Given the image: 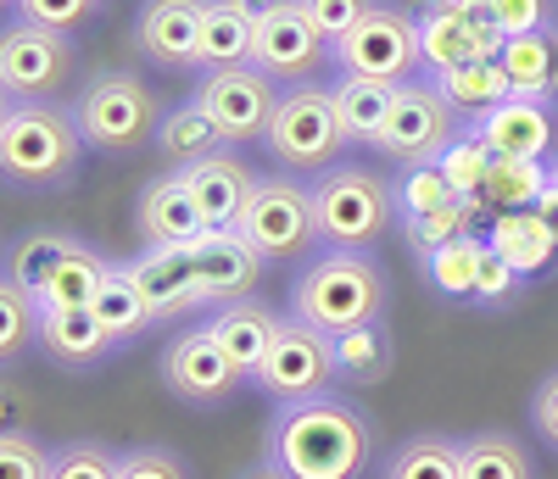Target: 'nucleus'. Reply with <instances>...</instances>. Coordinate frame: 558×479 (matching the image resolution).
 Listing matches in <instances>:
<instances>
[{
	"instance_id": "f257e3e1",
	"label": "nucleus",
	"mask_w": 558,
	"mask_h": 479,
	"mask_svg": "<svg viewBox=\"0 0 558 479\" xmlns=\"http://www.w3.org/2000/svg\"><path fill=\"white\" fill-rule=\"evenodd\" d=\"M263 457L291 479H363L375 463V423L347 396H307L268 413Z\"/></svg>"
},
{
	"instance_id": "f03ea898",
	"label": "nucleus",
	"mask_w": 558,
	"mask_h": 479,
	"mask_svg": "<svg viewBox=\"0 0 558 479\" xmlns=\"http://www.w3.org/2000/svg\"><path fill=\"white\" fill-rule=\"evenodd\" d=\"M84 134L73 107L62 101H17L0 123V184L23 196H51L78 179L84 162Z\"/></svg>"
},
{
	"instance_id": "7ed1b4c3",
	"label": "nucleus",
	"mask_w": 558,
	"mask_h": 479,
	"mask_svg": "<svg viewBox=\"0 0 558 479\" xmlns=\"http://www.w3.org/2000/svg\"><path fill=\"white\" fill-rule=\"evenodd\" d=\"M386 302H391L386 268L368 251H318L291 284V312L324 334L386 318Z\"/></svg>"
},
{
	"instance_id": "20e7f679",
	"label": "nucleus",
	"mask_w": 558,
	"mask_h": 479,
	"mask_svg": "<svg viewBox=\"0 0 558 479\" xmlns=\"http://www.w3.org/2000/svg\"><path fill=\"white\" fill-rule=\"evenodd\" d=\"M307 189H313V223H318L324 251H375L391 234V223L402 218L391 179H380L375 168H357V162L324 168Z\"/></svg>"
},
{
	"instance_id": "39448f33",
	"label": "nucleus",
	"mask_w": 558,
	"mask_h": 479,
	"mask_svg": "<svg viewBox=\"0 0 558 479\" xmlns=\"http://www.w3.org/2000/svg\"><path fill=\"white\" fill-rule=\"evenodd\" d=\"M73 118H78V134H84L89 151L134 157L146 139H157L162 107H157V95L140 84L134 73L112 67V73H96L84 84V95L73 101Z\"/></svg>"
},
{
	"instance_id": "423d86ee",
	"label": "nucleus",
	"mask_w": 558,
	"mask_h": 479,
	"mask_svg": "<svg viewBox=\"0 0 558 479\" xmlns=\"http://www.w3.org/2000/svg\"><path fill=\"white\" fill-rule=\"evenodd\" d=\"M268 157L286 173H324L347 151V134L336 118V89L330 84H291L274 107V123L263 134Z\"/></svg>"
},
{
	"instance_id": "0eeeda50",
	"label": "nucleus",
	"mask_w": 558,
	"mask_h": 479,
	"mask_svg": "<svg viewBox=\"0 0 558 479\" xmlns=\"http://www.w3.org/2000/svg\"><path fill=\"white\" fill-rule=\"evenodd\" d=\"M330 57L347 78H380V84H408L425 57H418V12L402 7H368L336 45Z\"/></svg>"
},
{
	"instance_id": "6e6552de",
	"label": "nucleus",
	"mask_w": 558,
	"mask_h": 479,
	"mask_svg": "<svg viewBox=\"0 0 558 479\" xmlns=\"http://www.w3.org/2000/svg\"><path fill=\"white\" fill-rule=\"evenodd\" d=\"M252 385L274 402V407H286V402H307V396H330L336 385V357H330V334L313 329L307 318L286 312L274 329V341H268V357L257 363L252 373Z\"/></svg>"
},
{
	"instance_id": "1a4fd4ad",
	"label": "nucleus",
	"mask_w": 558,
	"mask_h": 479,
	"mask_svg": "<svg viewBox=\"0 0 558 479\" xmlns=\"http://www.w3.org/2000/svg\"><path fill=\"white\" fill-rule=\"evenodd\" d=\"M241 234L252 240V251L263 262H302L318 246L313 223V189L291 173H268L252 189V207L241 218Z\"/></svg>"
},
{
	"instance_id": "9d476101",
	"label": "nucleus",
	"mask_w": 558,
	"mask_h": 479,
	"mask_svg": "<svg viewBox=\"0 0 558 479\" xmlns=\"http://www.w3.org/2000/svg\"><path fill=\"white\" fill-rule=\"evenodd\" d=\"M73 67H78L73 34L39 28L28 17L0 28V89L12 101H57L73 78Z\"/></svg>"
},
{
	"instance_id": "9b49d317",
	"label": "nucleus",
	"mask_w": 558,
	"mask_h": 479,
	"mask_svg": "<svg viewBox=\"0 0 558 479\" xmlns=\"http://www.w3.org/2000/svg\"><path fill=\"white\" fill-rule=\"evenodd\" d=\"M330 57V39L313 28V17L302 12V0H279L252 23V67L268 84H313Z\"/></svg>"
},
{
	"instance_id": "f8f14e48",
	"label": "nucleus",
	"mask_w": 558,
	"mask_h": 479,
	"mask_svg": "<svg viewBox=\"0 0 558 479\" xmlns=\"http://www.w3.org/2000/svg\"><path fill=\"white\" fill-rule=\"evenodd\" d=\"M452 134H458V112L447 107V95L430 78H408L391 95V118L375 139V151L413 168V162H436Z\"/></svg>"
},
{
	"instance_id": "ddd939ff",
	"label": "nucleus",
	"mask_w": 558,
	"mask_h": 479,
	"mask_svg": "<svg viewBox=\"0 0 558 479\" xmlns=\"http://www.w3.org/2000/svg\"><path fill=\"white\" fill-rule=\"evenodd\" d=\"M497 51H502V28L492 23L486 0H425V12H418V57H425L430 73L492 62Z\"/></svg>"
},
{
	"instance_id": "4468645a",
	"label": "nucleus",
	"mask_w": 558,
	"mask_h": 479,
	"mask_svg": "<svg viewBox=\"0 0 558 479\" xmlns=\"http://www.w3.org/2000/svg\"><path fill=\"white\" fill-rule=\"evenodd\" d=\"M162 385L184 407L213 413V407H223L246 385V373L223 357V346L213 341V329L202 323V329H179L173 341L162 346Z\"/></svg>"
},
{
	"instance_id": "2eb2a0df",
	"label": "nucleus",
	"mask_w": 558,
	"mask_h": 479,
	"mask_svg": "<svg viewBox=\"0 0 558 479\" xmlns=\"http://www.w3.org/2000/svg\"><path fill=\"white\" fill-rule=\"evenodd\" d=\"M191 101L218 123L223 146H257V139L268 134V123H274L279 95H274V84L246 62V67H218V73H202V84H196Z\"/></svg>"
},
{
	"instance_id": "dca6fc26",
	"label": "nucleus",
	"mask_w": 558,
	"mask_h": 479,
	"mask_svg": "<svg viewBox=\"0 0 558 479\" xmlns=\"http://www.w3.org/2000/svg\"><path fill=\"white\" fill-rule=\"evenodd\" d=\"M196 284H202V307H229V302H246L257 296V284H263V257L252 251V240L241 229H207L196 246Z\"/></svg>"
},
{
	"instance_id": "f3484780",
	"label": "nucleus",
	"mask_w": 558,
	"mask_h": 479,
	"mask_svg": "<svg viewBox=\"0 0 558 479\" xmlns=\"http://www.w3.org/2000/svg\"><path fill=\"white\" fill-rule=\"evenodd\" d=\"M134 279V291L146 296L157 323H179L202 307V284H196V257L191 246H146L134 262H123Z\"/></svg>"
},
{
	"instance_id": "a211bd4d",
	"label": "nucleus",
	"mask_w": 558,
	"mask_h": 479,
	"mask_svg": "<svg viewBox=\"0 0 558 479\" xmlns=\"http://www.w3.org/2000/svg\"><path fill=\"white\" fill-rule=\"evenodd\" d=\"M207 0H146L134 17V51L157 67H196Z\"/></svg>"
},
{
	"instance_id": "6ab92c4d",
	"label": "nucleus",
	"mask_w": 558,
	"mask_h": 479,
	"mask_svg": "<svg viewBox=\"0 0 558 479\" xmlns=\"http://www.w3.org/2000/svg\"><path fill=\"white\" fill-rule=\"evenodd\" d=\"M134 229L146 246H196L207 234V218L196 207V189L179 168H168L162 179H151L134 201Z\"/></svg>"
},
{
	"instance_id": "aec40b11",
	"label": "nucleus",
	"mask_w": 558,
	"mask_h": 479,
	"mask_svg": "<svg viewBox=\"0 0 558 479\" xmlns=\"http://www.w3.org/2000/svg\"><path fill=\"white\" fill-rule=\"evenodd\" d=\"M497 157H542L553 162L558 151V118H553V101H525V95H508L497 101L486 118L470 123Z\"/></svg>"
},
{
	"instance_id": "412c9836",
	"label": "nucleus",
	"mask_w": 558,
	"mask_h": 479,
	"mask_svg": "<svg viewBox=\"0 0 558 479\" xmlns=\"http://www.w3.org/2000/svg\"><path fill=\"white\" fill-rule=\"evenodd\" d=\"M34 346L51 357L62 373H89V368H101L118 352V341L96 323V312H89V307H39Z\"/></svg>"
},
{
	"instance_id": "4be33fe9",
	"label": "nucleus",
	"mask_w": 558,
	"mask_h": 479,
	"mask_svg": "<svg viewBox=\"0 0 558 479\" xmlns=\"http://www.w3.org/2000/svg\"><path fill=\"white\" fill-rule=\"evenodd\" d=\"M184 179L196 189V207H202L207 229H241V218L252 207V189H257V173L246 168V157H235L223 146L218 157L184 168Z\"/></svg>"
},
{
	"instance_id": "5701e85b",
	"label": "nucleus",
	"mask_w": 558,
	"mask_h": 479,
	"mask_svg": "<svg viewBox=\"0 0 558 479\" xmlns=\"http://www.w3.org/2000/svg\"><path fill=\"white\" fill-rule=\"evenodd\" d=\"M497 67L508 78V95L525 101H558V28H531V34H508Z\"/></svg>"
},
{
	"instance_id": "b1692460",
	"label": "nucleus",
	"mask_w": 558,
	"mask_h": 479,
	"mask_svg": "<svg viewBox=\"0 0 558 479\" xmlns=\"http://www.w3.org/2000/svg\"><path fill=\"white\" fill-rule=\"evenodd\" d=\"M330 357H336V385L375 391V385H386L391 368H397V341H391L386 318H375V323H357V329L330 334Z\"/></svg>"
},
{
	"instance_id": "393cba45",
	"label": "nucleus",
	"mask_w": 558,
	"mask_h": 479,
	"mask_svg": "<svg viewBox=\"0 0 558 479\" xmlns=\"http://www.w3.org/2000/svg\"><path fill=\"white\" fill-rule=\"evenodd\" d=\"M279 318H286V312H274L268 302L246 296V302H229V307H218V312L207 318V329H213V341L223 346V357H229V363H235V368L252 379V373H257V363L268 357V341H274Z\"/></svg>"
},
{
	"instance_id": "a878e982",
	"label": "nucleus",
	"mask_w": 558,
	"mask_h": 479,
	"mask_svg": "<svg viewBox=\"0 0 558 479\" xmlns=\"http://www.w3.org/2000/svg\"><path fill=\"white\" fill-rule=\"evenodd\" d=\"M486 246L525 279L547 273L558 262V240L547 234V223L536 218V207H520V212H492V229H486Z\"/></svg>"
},
{
	"instance_id": "bb28decb",
	"label": "nucleus",
	"mask_w": 558,
	"mask_h": 479,
	"mask_svg": "<svg viewBox=\"0 0 558 479\" xmlns=\"http://www.w3.org/2000/svg\"><path fill=\"white\" fill-rule=\"evenodd\" d=\"M336 89V118H341V134H347V151H375V139L391 118V95L397 84H380V78H347L330 84Z\"/></svg>"
},
{
	"instance_id": "cd10ccee",
	"label": "nucleus",
	"mask_w": 558,
	"mask_h": 479,
	"mask_svg": "<svg viewBox=\"0 0 558 479\" xmlns=\"http://www.w3.org/2000/svg\"><path fill=\"white\" fill-rule=\"evenodd\" d=\"M223 151V134H218V123L196 107V101H184V107H168L162 112V123H157V157L168 162V168H196V162H207V157H218Z\"/></svg>"
},
{
	"instance_id": "c85d7f7f",
	"label": "nucleus",
	"mask_w": 558,
	"mask_h": 479,
	"mask_svg": "<svg viewBox=\"0 0 558 479\" xmlns=\"http://www.w3.org/2000/svg\"><path fill=\"white\" fill-rule=\"evenodd\" d=\"M112 268H118V262H107L96 246H84V240H78V246H73L51 273H45V284L34 291V302H39V307H89V302H96V291H101V279H107Z\"/></svg>"
},
{
	"instance_id": "c756f323",
	"label": "nucleus",
	"mask_w": 558,
	"mask_h": 479,
	"mask_svg": "<svg viewBox=\"0 0 558 479\" xmlns=\"http://www.w3.org/2000/svg\"><path fill=\"white\" fill-rule=\"evenodd\" d=\"M252 23L235 0H207V23H202V57L196 67L202 73H218V67H246L252 62Z\"/></svg>"
},
{
	"instance_id": "7c9ffc66",
	"label": "nucleus",
	"mask_w": 558,
	"mask_h": 479,
	"mask_svg": "<svg viewBox=\"0 0 558 479\" xmlns=\"http://www.w3.org/2000/svg\"><path fill=\"white\" fill-rule=\"evenodd\" d=\"M553 184V162L542 157H497L492 162V179L481 189V207L486 212H520V207H536Z\"/></svg>"
},
{
	"instance_id": "2f4dec72",
	"label": "nucleus",
	"mask_w": 558,
	"mask_h": 479,
	"mask_svg": "<svg viewBox=\"0 0 558 479\" xmlns=\"http://www.w3.org/2000/svg\"><path fill=\"white\" fill-rule=\"evenodd\" d=\"M89 312H96V323L112 334L118 346H134L146 329H157V318H151L146 296L134 291V279L123 273V262L101 279V291H96V302H89Z\"/></svg>"
},
{
	"instance_id": "473e14b6",
	"label": "nucleus",
	"mask_w": 558,
	"mask_h": 479,
	"mask_svg": "<svg viewBox=\"0 0 558 479\" xmlns=\"http://www.w3.org/2000/svg\"><path fill=\"white\" fill-rule=\"evenodd\" d=\"M441 95H447V107L458 112V118H486L497 101H508V78H502V67H497V57L492 62H463V67H447V73H436L430 78Z\"/></svg>"
},
{
	"instance_id": "72a5a7b5",
	"label": "nucleus",
	"mask_w": 558,
	"mask_h": 479,
	"mask_svg": "<svg viewBox=\"0 0 558 479\" xmlns=\"http://www.w3.org/2000/svg\"><path fill=\"white\" fill-rule=\"evenodd\" d=\"M463 479H536L531 446L508 429H481L463 435Z\"/></svg>"
},
{
	"instance_id": "f704fd0d",
	"label": "nucleus",
	"mask_w": 558,
	"mask_h": 479,
	"mask_svg": "<svg viewBox=\"0 0 558 479\" xmlns=\"http://www.w3.org/2000/svg\"><path fill=\"white\" fill-rule=\"evenodd\" d=\"M380 479H463V441H452V435H413V441H402L386 457Z\"/></svg>"
},
{
	"instance_id": "c9c22d12",
	"label": "nucleus",
	"mask_w": 558,
	"mask_h": 479,
	"mask_svg": "<svg viewBox=\"0 0 558 479\" xmlns=\"http://www.w3.org/2000/svg\"><path fill=\"white\" fill-rule=\"evenodd\" d=\"M436 162H441V173H447V184H452V196H458V201H481V189H486V179H492L497 151L486 146L475 128H458Z\"/></svg>"
},
{
	"instance_id": "e433bc0d",
	"label": "nucleus",
	"mask_w": 558,
	"mask_h": 479,
	"mask_svg": "<svg viewBox=\"0 0 558 479\" xmlns=\"http://www.w3.org/2000/svg\"><path fill=\"white\" fill-rule=\"evenodd\" d=\"M481 251H486V234H463V240H452V246H441V251L425 257V273H430V284H436L447 302H475Z\"/></svg>"
},
{
	"instance_id": "4c0bfd02",
	"label": "nucleus",
	"mask_w": 558,
	"mask_h": 479,
	"mask_svg": "<svg viewBox=\"0 0 558 479\" xmlns=\"http://www.w3.org/2000/svg\"><path fill=\"white\" fill-rule=\"evenodd\" d=\"M481 201H452V207H436V212H418V218H402V240L418 251V257H430L441 246H452V240L463 234H481Z\"/></svg>"
},
{
	"instance_id": "58836bf2",
	"label": "nucleus",
	"mask_w": 558,
	"mask_h": 479,
	"mask_svg": "<svg viewBox=\"0 0 558 479\" xmlns=\"http://www.w3.org/2000/svg\"><path fill=\"white\" fill-rule=\"evenodd\" d=\"M73 246H78V234H23L17 246L7 251V279L23 284V291L34 296L39 284H45V273H51Z\"/></svg>"
},
{
	"instance_id": "ea45409f",
	"label": "nucleus",
	"mask_w": 558,
	"mask_h": 479,
	"mask_svg": "<svg viewBox=\"0 0 558 479\" xmlns=\"http://www.w3.org/2000/svg\"><path fill=\"white\" fill-rule=\"evenodd\" d=\"M39 334V302L23 291V284L0 279V368H12Z\"/></svg>"
},
{
	"instance_id": "a19ab883",
	"label": "nucleus",
	"mask_w": 558,
	"mask_h": 479,
	"mask_svg": "<svg viewBox=\"0 0 558 479\" xmlns=\"http://www.w3.org/2000/svg\"><path fill=\"white\" fill-rule=\"evenodd\" d=\"M391 196H397V212L402 218H418V212H436V207H452V184L441 173V162H413L391 179Z\"/></svg>"
},
{
	"instance_id": "79ce46f5",
	"label": "nucleus",
	"mask_w": 558,
	"mask_h": 479,
	"mask_svg": "<svg viewBox=\"0 0 558 479\" xmlns=\"http://www.w3.org/2000/svg\"><path fill=\"white\" fill-rule=\"evenodd\" d=\"M51 479H118V446L107 441H62L51 446Z\"/></svg>"
},
{
	"instance_id": "37998d69",
	"label": "nucleus",
	"mask_w": 558,
	"mask_h": 479,
	"mask_svg": "<svg viewBox=\"0 0 558 479\" xmlns=\"http://www.w3.org/2000/svg\"><path fill=\"white\" fill-rule=\"evenodd\" d=\"M0 479H51V446L34 441L28 429L0 435Z\"/></svg>"
},
{
	"instance_id": "c03bdc74",
	"label": "nucleus",
	"mask_w": 558,
	"mask_h": 479,
	"mask_svg": "<svg viewBox=\"0 0 558 479\" xmlns=\"http://www.w3.org/2000/svg\"><path fill=\"white\" fill-rule=\"evenodd\" d=\"M525 296V273H514L492 246L481 251V279H475V307H492V312H502V307H514Z\"/></svg>"
},
{
	"instance_id": "a18cd8bd",
	"label": "nucleus",
	"mask_w": 558,
	"mask_h": 479,
	"mask_svg": "<svg viewBox=\"0 0 558 479\" xmlns=\"http://www.w3.org/2000/svg\"><path fill=\"white\" fill-rule=\"evenodd\" d=\"M118 479H191V463H184L173 446H123L118 452Z\"/></svg>"
},
{
	"instance_id": "49530a36",
	"label": "nucleus",
	"mask_w": 558,
	"mask_h": 479,
	"mask_svg": "<svg viewBox=\"0 0 558 479\" xmlns=\"http://www.w3.org/2000/svg\"><path fill=\"white\" fill-rule=\"evenodd\" d=\"M96 12H101V0H17V17L57 28V34H78Z\"/></svg>"
},
{
	"instance_id": "de8ad7c7",
	"label": "nucleus",
	"mask_w": 558,
	"mask_h": 479,
	"mask_svg": "<svg viewBox=\"0 0 558 479\" xmlns=\"http://www.w3.org/2000/svg\"><path fill=\"white\" fill-rule=\"evenodd\" d=\"M486 7H492V23L502 28V39L553 23V0H486Z\"/></svg>"
},
{
	"instance_id": "09e8293b",
	"label": "nucleus",
	"mask_w": 558,
	"mask_h": 479,
	"mask_svg": "<svg viewBox=\"0 0 558 479\" xmlns=\"http://www.w3.org/2000/svg\"><path fill=\"white\" fill-rule=\"evenodd\" d=\"M368 7H375V0H302V12L313 17V28L330 39V45H336V39H341Z\"/></svg>"
},
{
	"instance_id": "8fccbe9b",
	"label": "nucleus",
	"mask_w": 558,
	"mask_h": 479,
	"mask_svg": "<svg viewBox=\"0 0 558 479\" xmlns=\"http://www.w3.org/2000/svg\"><path fill=\"white\" fill-rule=\"evenodd\" d=\"M531 423H536V441L558 452V368L531 391Z\"/></svg>"
},
{
	"instance_id": "3c124183",
	"label": "nucleus",
	"mask_w": 558,
	"mask_h": 479,
	"mask_svg": "<svg viewBox=\"0 0 558 479\" xmlns=\"http://www.w3.org/2000/svg\"><path fill=\"white\" fill-rule=\"evenodd\" d=\"M23 391L12 385V379H0V435H7V429H17V418H23Z\"/></svg>"
},
{
	"instance_id": "603ef678",
	"label": "nucleus",
	"mask_w": 558,
	"mask_h": 479,
	"mask_svg": "<svg viewBox=\"0 0 558 479\" xmlns=\"http://www.w3.org/2000/svg\"><path fill=\"white\" fill-rule=\"evenodd\" d=\"M536 218H542V223H547V234L558 240V179L547 184V196L536 201Z\"/></svg>"
},
{
	"instance_id": "864d4df0",
	"label": "nucleus",
	"mask_w": 558,
	"mask_h": 479,
	"mask_svg": "<svg viewBox=\"0 0 558 479\" xmlns=\"http://www.w3.org/2000/svg\"><path fill=\"white\" fill-rule=\"evenodd\" d=\"M235 479H291V474H279V468L263 457V463H252V468H246V474H235Z\"/></svg>"
},
{
	"instance_id": "5fc2aeb1",
	"label": "nucleus",
	"mask_w": 558,
	"mask_h": 479,
	"mask_svg": "<svg viewBox=\"0 0 558 479\" xmlns=\"http://www.w3.org/2000/svg\"><path fill=\"white\" fill-rule=\"evenodd\" d=\"M235 7H241V12H246V17H263V12H268V7H279V0H235Z\"/></svg>"
},
{
	"instance_id": "6e6d98bb",
	"label": "nucleus",
	"mask_w": 558,
	"mask_h": 479,
	"mask_svg": "<svg viewBox=\"0 0 558 479\" xmlns=\"http://www.w3.org/2000/svg\"><path fill=\"white\" fill-rule=\"evenodd\" d=\"M12 107H17V101H12V95H7V89H0V123H7V112H12Z\"/></svg>"
},
{
	"instance_id": "4d7b16f0",
	"label": "nucleus",
	"mask_w": 558,
	"mask_h": 479,
	"mask_svg": "<svg viewBox=\"0 0 558 479\" xmlns=\"http://www.w3.org/2000/svg\"><path fill=\"white\" fill-rule=\"evenodd\" d=\"M7 7H17V0H0V12H7Z\"/></svg>"
},
{
	"instance_id": "13d9d810",
	"label": "nucleus",
	"mask_w": 558,
	"mask_h": 479,
	"mask_svg": "<svg viewBox=\"0 0 558 479\" xmlns=\"http://www.w3.org/2000/svg\"><path fill=\"white\" fill-rule=\"evenodd\" d=\"M553 179H558V162H553Z\"/></svg>"
}]
</instances>
